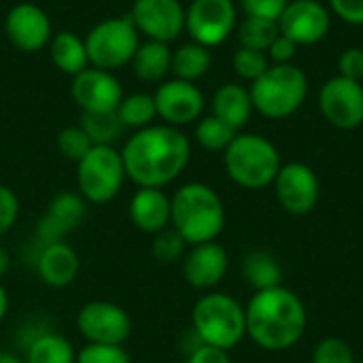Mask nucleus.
<instances>
[{"mask_svg": "<svg viewBox=\"0 0 363 363\" xmlns=\"http://www.w3.org/2000/svg\"><path fill=\"white\" fill-rule=\"evenodd\" d=\"M6 313H9V294H6L4 285L0 283V323L4 321Z\"/></svg>", "mask_w": 363, "mask_h": 363, "instance_id": "nucleus-44", "label": "nucleus"}, {"mask_svg": "<svg viewBox=\"0 0 363 363\" xmlns=\"http://www.w3.org/2000/svg\"><path fill=\"white\" fill-rule=\"evenodd\" d=\"M187 363H232V359H230V351L200 345L191 353H187Z\"/></svg>", "mask_w": 363, "mask_h": 363, "instance_id": "nucleus-42", "label": "nucleus"}, {"mask_svg": "<svg viewBox=\"0 0 363 363\" xmlns=\"http://www.w3.org/2000/svg\"><path fill=\"white\" fill-rule=\"evenodd\" d=\"M211 64H213L211 49L191 40V43H185L172 51L170 72L174 74V79L196 83L198 79H202L208 72Z\"/></svg>", "mask_w": 363, "mask_h": 363, "instance_id": "nucleus-27", "label": "nucleus"}, {"mask_svg": "<svg viewBox=\"0 0 363 363\" xmlns=\"http://www.w3.org/2000/svg\"><path fill=\"white\" fill-rule=\"evenodd\" d=\"M281 34L279 23L270 21V19H259V17H245L238 26V40L240 47L247 49H255V51H264L268 53L270 45L277 40V36Z\"/></svg>", "mask_w": 363, "mask_h": 363, "instance_id": "nucleus-30", "label": "nucleus"}, {"mask_svg": "<svg viewBox=\"0 0 363 363\" xmlns=\"http://www.w3.org/2000/svg\"><path fill=\"white\" fill-rule=\"evenodd\" d=\"M313 363H357L355 362V353L349 347L347 340L336 338V336H328L323 338L315 351H313Z\"/></svg>", "mask_w": 363, "mask_h": 363, "instance_id": "nucleus-36", "label": "nucleus"}, {"mask_svg": "<svg viewBox=\"0 0 363 363\" xmlns=\"http://www.w3.org/2000/svg\"><path fill=\"white\" fill-rule=\"evenodd\" d=\"M128 217L138 232L155 236L170 228V196L157 187H138L130 198Z\"/></svg>", "mask_w": 363, "mask_h": 363, "instance_id": "nucleus-21", "label": "nucleus"}, {"mask_svg": "<svg viewBox=\"0 0 363 363\" xmlns=\"http://www.w3.org/2000/svg\"><path fill=\"white\" fill-rule=\"evenodd\" d=\"M245 319L247 336L268 353H281L296 347L308 323L304 302L283 285L255 291L245 308Z\"/></svg>", "mask_w": 363, "mask_h": 363, "instance_id": "nucleus-2", "label": "nucleus"}, {"mask_svg": "<svg viewBox=\"0 0 363 363\" xmlns=\"http://www.w3.org/2000/svg\"><path fill=\"white\" fill-rule=\"evenodd\" d=\"M338 74L351 81L363 79V49L362 47H351L345 49L338 57Z\"/></svg>", "mask_w": 363, "mask_h": 363, "instance_id": "nucleus-39", "label": "nucleus"}, {"mask_svg": "<svg viewBox=\"0 0 363 363\" xmlns=\"http://www.w3.org/2000/svg\"><path fill=\"white\" fill-rule=\"evenodd\" d=\"M238 132L232 130L228 123H223L221 119H217L215 115H208V117H200L198 123H196V143L206 149V151H213V153H223L230 143L234 140Z\"/></svg>", "mask_w": 363, "mask_h": 363, "instance_id": "nucleus-31", "label": "nucleus"}, {"mask_svg": "<svg viewBox=\"0 0 363 363\" xmlns=\"http://www.w3.org/2000/svg\"><path fill=\"white\" fill-rule=\"evenodd\" d=\"M74 345L60 332L43 330L32 336L23 347L26 363H74Z\"/></svg>", "mask_w": 363, "mask_h": 363, "instance_id": "nucleus-23", "label": "nucleus"}, {"mask_svg": "<svg viewBox=\"0 0 363 363\" xmlns=\"http://www.w3.org/2000/svg\"><path fill=\"white\" fill-rule=\"evenodd\" d=\"M319 108L325 121L338 130H355L363 123V85L345 77H332L319 91Z\"/></svg>", "mask_w": 363, "mask_h": 363, "instance_id": "nucleus-12", "label": "nucleus"}, {"mask_svg": "<svg viewBox=\"0 0 363 363\" xmlns=\"http://www.w3.org/2000/svg\"><path fill=\"white\" fill-rule=\"evenodd\" d=\"M242 277L253 291H266L283 285V268L270 251H251L245 255Z\"/></svg>", "mask_w": 363, "mask_h": 363, "instance_id": "nucleus-26", "label": "nucleus"}, {"mask_svg": "<svg viewBox=\"0 0 363 363\" xmlns=\"http://www.w3.org/2000/svg\"><path fill=\"white\" fill-rule=\"evenodd\" d=\"M155 108L157 117L174 128L194 123L204 113V94L202 89L183 79H166L157 85L155 94Z\"/></svg>", "mask_w": 363, "mask_h": 363, "instance_id": "nucleus-14", "label": "nucleus"}, {"mask_svg": "<svg viewBox=\"0 0 363 363\" xmlns=\"http://www.w3.org/2000/svg\"><path fill=\"white\" fill-rule=\"evenodd\" d=\"M272 185L279 204L294 217L311 215L319 202V177L304 162L283 164Z\"/></svg>", "mask_w": 363, "mask_h": 363, "instance_id": "nucleus-11", "label": "nucleus"}, {"mask_svg": "<svg viewBox=\"0 0 363 363\" xmlns=\"http://www.w3.org/2000/svg\"><path fill=\"white\" fill-rule=\"evenodd\" d=\"M138 45H140V34L132 23L130 15L102 19L85 36L89 66L108 72L128 66Z\"/></svg>", "mask_w": 363, "mask_h": 363, "instance_id": "nucleus-8", "label": "nucleus"}, {"mask_svg": "<svg viewBox=\"0 0 363 363\" xmlns=\"http://www.w3.org/2000/svg\"><path fill=\"white\" fill-rule=\"evenodd\" d=\"M87 217V202L79 191H60L55 194L45 215L38 219L36 225V242L38 245H51V242H64L66 236H70Z\"/></svg>", "mask_w": 363, "mask_h": 363, "instance_id": "nucleus-18", "label": "nucleus"}, {"mask_svg": "<svg viewBox=\"0 0 363 363\" xmlns=\"http://www.w3.org/2000/svg\"><path fill=\"white\" fill-rule=\"evenodd\" d=\"M332 28V13L319 0H289L281 19L279 30L291 38L298 47L321 43Z\"/></svg>", "mask_w": 363, "mask_h": 363, "instance_id": "nucleus-15", "label": "nucleus"}, {"mask_svg": "<svg viewBox=\"0 0 363 363\" xmlns=\"http://www.w3.org/2000/svg\"><path fill=\"white\" fill-rule=\"evenodd\" d=\"M332 13L351 23V26H363V0H330Z\"/></svg>", "mask_w": 363, "mask_h": 363, "instance_id": "nucleus-40", "label": "nucleus"}, {"mask_svg": "<svg viewBox=\"0 0 363 363\" xmlns=\"http://www.w3.org/2000/svg\"><path fill=\"white\" fill-rule=\"evenodd\" d=\"M4 32L11 45L23 53H36L49 47L53 38L49 15L34 2H19L11 6L4 19Z\"/></svg>", "mask_w": 363, "mask_h": 363, "instance_id": "nucleus-16", "label": "nucleus"}, {"mask_svg": "<svg viewBox=\"0 0 363 363\" xmlns=\"http://www.w3.org/2000/svg\"><path fill=\"white\" fill-rule=\"evenodd\" d=\"M34 270L43 285L51 289H64L77 281L81 272V259L79 253L66 240L38 245V253L34 257Z\"/></svg>", "mask_w": 363, "mask_h": 363, "instance_id": "nucleus-20", "label": "nucleus"}, {"mask_svg": "<svg viewBox=\"0 0 363 363\" xmlns=\"http://www.w3.org/2000/svg\"><path fill=\"white\" fill-rule=\"evenodd\" d=\"M236 28L234 0H191L185 9V30L194 43L217 47L230 38Z\"/></svg>", "mask_w": 363, "mask_h": 363, "instance_id": "nucleus-10", "label": "nucleus"}, {"mask_svg": "<svg viewBox=\"0 0 363 363\" xmlns=\"http://www.w3.org/2000/svg\"><path fill=\"white\" fill-rule=\"evenodd\" d=\"M49 57L55 64V68L64 74L77 77L89 66L87 49H85V38H81L74 32H57L53 34L49 43Z\"/></svg>", "mask_w": 363, "mask_h": 363, "instance_id": "nucleus-25", "label": "nucleus"}, {"mask_svg": "<svg viewBox=\"0 0 363 363\" xmlns=\"http://www.w3.org/2000/svg\"><path fill=\"white\" fill-rule=\"evenodd\" d=\"M119 151L128 181L138 187L164 189L185 172L191 160L187 134L168 123H153L136 130Z\"/></svg>", "mask_w": 363, "mask_h": 363, "instance_id": "nucleus-1", "label": "nucleus"}, {"mask_svg": "<svg viewBox=\"0 0 363 363\" xmlns=\"http://www.w3.org/2000/svg\"><path fill=\"white\" fill-rule=\"evenodd\" d=\"M77 332L89 345H123L132 334L130 313L108 300H91L77 313Z\"/></svg>", "mask_w": 363, "mask_h": 363, "instance_id": "nucleus-9", "label": "nucleus"}, {"mask_svg": "<svg viewBox=\"0 0 363 363\" xmlns=\"http://www.w3.org/2000/svg\"><path fill=\"white\" fill-rule=\"evenodd\" d=\"M287 2L289 0H240V6L247 13V17H259L279 23Z\"/></svg>", "mask_w": 363, "mask_h": 363, "instance_id": "nucleus-38", "label": "nucleus"}, {"mask_svg": "<svg viewBox=\"0 0 363 363\" xmlns=\"http://www.w3.org/2000/svg\"><path fill=\"white\" fill-rule=\"evenodd\" d=\"M296 53H298V45L291 38L279 34L277 40L268 49V60L270 64H294Z\"/></svg>", "mask_w": 363, "mask_h": 363, "instance_id": "nucleus-41", "label": "nucleus"}, {"mask_svg": "<svg viewBox=\"0 0 363 363\" xmlns=\"http://www.w3.org/2000/svg\"><path fill=\"white\" fill-rule=\"evenodd\" d=\"M357 363H363V362H357Z\"/></svg>", "mask_w": 363, "mask_h": 363, "instance_id": "nucleus-46", "label": "nucleus"}, {"mask_svg": "<svg viewBox=\"0 0 363 363\" xmlns=\"http://www.w3.org/2000/svg\"><path fill=\"white\" fill-rule=\"evenodd\" d=\"M187 242L181 238V234L172 228H166L162 232H157L153 236L151 242V255L160 262V264H177L183 262L185 253H187Z\"/></svg>", "mask_w": 363, "mask_h": 363, "instance_id": "nucleus-32", "label": "nucleus"}, {"mask_svg": "<svg viewBox=\"0 0 363 363\" xmlns=\"http://www.w3.org/2000/svg\"><path fill=\"white\" fill-rule=\"evenodd\" d=\"M170 228L194 247L213 242L225 228L221 196L206 183H185L170 196Z\"/></svg>", "mask_w": 363, "mask_h": 363, "instance_id": "nucleus-3", "label": "nucleus"}, {"mask_svg": "<svg viewBox=\"0 0 363 363\" xmlns=\"http://www.w3.org/2000/svg\"><path fill=\"white\" fill-rule=\"evenodd\" d=\"M57 151L62 157L70 160V162H79L87 155V151L94 147V143L89 140V136L85 134V130L77 123V125H68V128H62L60 134H57Z\"/></svg>", "mask_w": 363, "mask_h": 363, "instance_id": "nucleus-33", "label": "nucleus"}, {"mask_svg": "<svg viewBox=\"0 0 363 363\" xmlns=\"http://www.w3.org/2000/svg\"><path fill=\"white\" fill-rule=\"evenodd\" d=\"M9 268H11V255H9V251L0 245V279L9 272Z\"/></svg>", "mask_w": 363, "mask_h": 363, "instance_id": "nucleus-43", "label": "nucleus"}, {"mask_svg": "<svg viewBox=\"0 0 363 363\" xmlns=\"http://www.w3.org/2000/svg\"><path fill=\"white\" fill-rule=\"evenodd\" d=\"M128 181L121 151L117 147L94 145L77 162V191L87 204H108Z\"/></svg>", "mask_w": 363, "mask_h": 363, "instance_id": "nucleus-7", "label": "nucleus"}, {"mask_svg": "<svg viewBox=\"0 0 363 363\" xmlns=\"http://www.w3.org/2000/svg\"><path fill=\"white\" fill-rule=\"evenodd\" d=\"M70 94L81 113H113L123 100V87L117 77L94 66L72 77Z\"/></svg>", "mask_w": 363, "mask_h": 363, "instance_id": "nucleus-17", "label": "nucleus"}, {"mask_svg": "<svg viewBox=\"0 0 363 363\" xmlns=\"http://www.w3.org/2000/svg\"><path fill=\"white\" fill-rule=\"evenodd\" d=\"M19 211H21V204H19L17 194L11 187L0 185V238L6 236L15 228L19 219Z\"/></svg>", "mask_w": 363, "mask_h": 363, "instance_id": "nucleus-37", "label": "nucleus"}, {"mask_svg": "<svg viewBox=\"0 0 363 363\" xmlns=\"http://www.w3.org/2000/svg\"><path fill=\"white\" fill-rule=\"evenodd\" d=\"M79 125L85 130L89 140L94 145H104V147H115L123 138V123L117 115L113 113H83Z\"/></svg>", "mask_w": 363, "mask_h": 363, "instance_id": "nucleus-29", "label": "nucleus"}, {"mask_svg": "<svg viewBox=\"0 0 363 363\" xmlns=\"http://www.w3.org/2000/svg\"><path fill=\"white\" fill-rule=\"evenodd\" d=\"M181 264L187 285L200 291H211L228 274L230 255L223 245L213 240V242L189 247Z\"/></svg>", "mask_w": 363, "mask_h": 363, "instance_id": "nucleus-19", "label": "nucleus"}, {"mask_svg": "<svg viewBox=\"0 0 363 363\" xmlns=\"http://www.w3.org/2000/svg\"><path fill=\"white\" fill-rule=\"evenodd\" d=\"M253 108L266 119H287L302 108L308 96V77L296 64H270L249 87Z\"/></svg>", "mask_w": 363, "mask_h": 363, "instance_id": "nucleus-6", "label": "nucleus"}, {"mask_svg": "<svg viewBox=\"0 0 363 363\" xmlns=\"http://www.w3.org/2000/svg\"><path fill=\"white\" fill-rule=\"evenodd\" d=\"M0 363H26V362H23V357H19L17 353L0 351Z\"/></svg>", "mask_w": 363, "mask_h": 363, "instance_id": "nucleus-45", "label": "nucleus"}, {"mask_svg": "<svg viewBox=\"0 0 363 363\" xmlns=\"http://www.w3.org/2000/svg\"><path fill=\"white\" fill-rule=\"evenodd\" d=\"M191 332L202 345L232 351L247 336L245 306L230 294L208 291L191 308Z\"/></svg>", "mask_w": 363, "mask_h": 363, "instance_id": "nucleus-4", "label": "nucleus"}, {"mask_svg": "<svg viewBox=\"0 0 363 363\" xmlns=\"http://www.w3.org/2000/svg\"><path fill=\"white\" fill-rule=\"evenodd\" d=\"M117 115H119V119H121L125 130H134L136 132V130L153 125V121L157 117L153 94L136 91V94L123 96V100L117 106Z\"/></svg>", "mask_w": 363, "mask_h": 363, "instance_id": "nucleus-28", "label": "nucleus"}, {"mask_svg": "<svg viewBox=\"0 0 363 363\" xmlns=\"http://www.w3.org/2000/svg\"><path fill=\"white\" fill-rule=\"evenodd\" d=\"M253 111L251 94L240 83H225L213 96V115L236 132L249 123Z\"/></svg>", "mask_w": 363, "mask_h": 363, "instance_id": "nucleus-22", "label": "nucleus"}, {"mask_svg": "<svg viewBox=\"0 0 363 363\" xmlns=\"http://www.w3.org/2000/svg\"><path fill=\"white\" fill-rule=\"evenodd\" d=\"M74 363H132L123 345H89L77 351Z\"/></svg>", "mask_w": 363, "mask_h": 363, "instance_id": "nucleus-35", "label": "nucleus"}, {"mask_svg": "<svg viewBox=\"0 0 363 363\" xmlns=\"http://www.w3.org/2000/svg\"><path fill=\"white\" fill-rule=\"evenodd\" d=\"M172 64V51L168 43L160 40H145L138 45L130 66L132 72L143 81V83H162L166 81Z\"/></svg>", "mask_w": 363, "mask_h": 363, "instance_id": "nucleus-24", "label": "nucleus"}, {"mask_svg": "<svg viewBox=\"0 0 363 363\" xmlns=\"http://www.w3.org/2000/svg\"><path fill=\"white\" fill-rule=\"evenodd\" d=\"M130 19L147 40L170 45L185 32V6L181 0H134Z\"/></svg>", "mask_w": 363, "mask_h": 363, "instance_id": "nucleus-13", "label": "nucleus"}, {"mask_svg": "<svg viewBox=\"0 0 363 363\" xmlns=\"http://www.w3.org/2000/svg\"><path fill=\"white\" fill-rule=\"evenodd\" d=\"M232 66H234V72L240 79L253 83L255 79H259L268 70L270 60H268V53H264V51H255V49L240 47L232 55Z\"/></svg>", "mask_w": 363, "mask_h": 363, "instance_id": "nucleus-34", "label": "nucleus"}, {"mask_svg": "<svg viewBox=\"0 0 363 363\" xmlns=\"http://www.w3.org/2000/svg\"><path fill=\"white\" fill-rule=\"evenodd\" d=\"M228 177L242 189H264L274 183L283 162L277 145L262 134H236L223 151Z\"/></svg>", "mask_w": 363, "mask_h": 363, "instance_id": "nucleus-5", "label": "nucleus"}]
</instances>
